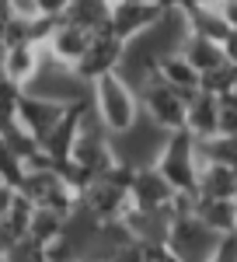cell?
I'll use <instances>...</instances> for the list:
<instances>
[{
	"label": "cell",
	"mask_w": 237,
	"mask_h": 262,
	"mask_svg": "<svg viewBox=\"0 0 237 262\" xmlns=\"http://www.w3.org/2000/svg\"><path fill=\"white\" fill-rule=\"evenodd\" d=\"M91 112L98 116V122L112 137L115 133H126L129 126H136V119L143 116L136 88L126 81L118 70L115 74H105L98 81H91Z\"/></svg>",
	"instance_id": "6da1fadb"
},
{
	"label": "cell",
	"mask_w": 237,
	"mask_h": 262,
	"mask_svg": "<svg viewBox=\"0 0 237 262\" xmlns=\"http://www.w3.org/2000/svg\"><path fill=\"white\" fill-rule=\"evenodd\" d=\"M154 164L160 168V175L175 185V192H192V196H196L202 154H199V140L188 129H171Z\"/></svg>",
	"instance_id": "7a4b0ae2"
},
{
	"label": "cell",
	"mask_w": 237,
	"mask_h": 262,
	"mask_svg": "<svg viewBox=\"0 0 237 262\" xmlns=\"http://www.w3.org/2000/svg\"><path fill=\"white\" fill-rule=\"evenodd\" d=\"M217 242H220V234L196 217V206H192V210H181V213H171L164 245H168L181 262H209Z\"/></svg>",
	"instance_id": "3957f363"
},
{
	"label": "cell",
	"mask_w": 237,
	"mask_h": 262,
	"mask_svg": "<svg viewBox=\"0 0 237 262\" xmlns=\"http://www.w3.org/2000/svg\"><path fill=\"white\" fill-rule=\"evenodd\" d=\"M139 95V108H143V116L150 122H157L160 129H181L185 126V95L178 91V88H171V84L164 81V77H150V81H143L136 88Z\"/></svg>",
	"instance_id": "277c9868"
},
{
	"label": "cell",
	"mask_w": 237,
	"mask_h": 262,
	"mask_svg": "<svg viewBox=\"0 0 237 262\" xmlns=\"http://www.w3.org/2000/svg\"><path fill=\"white\" fill-rule=\"evenodd\" d=\"M122 53H126V42L115 39V35L105 28V32H98V35H91L84 56H80L77 67H74V74H77L80 81H87V84L105 77V74H115L118 63H122Z\"/></svg>",
	"instance_id": "5b68a950"
},
{
	"label": "cell",
	"mask_w": 237,
	"mask_h": 262,
	"mask_svg": "<svg viewBox=\"0 0 237 262\" xmlns=\"http://www.w3.org/2000/svg\"><path fill=\"white\" fill-rule=\"evenodd\" d=\"M175 185L160 175L157 164H143L133 171V179H129V203L136 206V210H150V213H157V210H168L171 213V203H175Z\"/></svg>",
	"instance_id": "8992f818"
},
{
	"label": "cell",
	"mask_w": 237,
	"mask_h": 262,
	"mask_svg": "<svg viewBox=\"0 0 237 262\" xmlns=\"http://www.w3.org/2000/svg\"><path fill=\"white\" fill-rule=\"evenodd\" d=\"M160 14H164V7H157L154 0H115L112 18H108V32L122 42H133L150 25H157Z\"/></svg>",
	"instance_id": "52a82bcc"
},
{
	"label": "cell",
	"mask_w": 237,
	"mask_h": 262,
	"mask_svg": "<svg viewBox=\"0 0 237 262\" xmlns=\"http://www.w3.org/2000/svg\"><path fill=\"white\" fill-rule=\"evenodd\" d=\"M70 112V105L66 101H53V98H42V95H32V91H21L18 98V112H14V119L42 143V137L56 126L63 116Z\"/></svg>",
	"instance_id": "ba28073f"
},
{
	"label": "cell",
	"mask_w": 237,
	"mask_h": 262,
	"mask_svg": "<svg viewBox=\"0 0 237 262\" xmlns=\"http://www.w3.org/2000/svg\"><path fill=\"white\" fill-rule=\"evenodd\" d=\"M87 42H91V32H84L80 25H74V21H66V18H56L53 32L42 42V49H45L49 60L63 63V67H77V60L87 49Z\"/></svg>",
	"instance_id": "9c48e42d"
},
{
	"label": "cell",
	"mask_w": 237,
	"mask_h": 262,
	"mask_svg": "<svg viewBox=\"0 0 237 262\" xmlns=\"http://www.w3.org/2000/svg\"><path fill=\"white\" fill-rule=\"evenodd\" d=\"M42 60H45V49L39 42H18V46H4L0 53V70H4V81L18 84L21 91L35 81Z\"/></svg>",
	"instance_id": "30bf717a"
},
{
	"label": "cell",
	"mask_w": 237,
	"mask_h": 262,
	"mask_svg": "<svg viewBox=\"0 0 237 262\" xmlns=\"http://www.w3.org/2000/svg\"><path fill=\"white\" fill-rule=\"evenodd\" d=\"M196 140H209L220 133V95L217 91H206L199 88L196 95H188L185 101V126Z\"/></svg>",
	"instance_id": "8fae6325"
},
{
	"label": "cell",
	"mask_w": 237,
	"mask_h": 262,
	"mask_svg": "<svg viewBox=\"0 0 237 262\" xmlns=\"http://www.w3.org/2000/svg\"><path fill=\"white\" fill-rule=\"evenodd\" d=\"M181 56L192 63L202 77L213 74V70H220V67H227V53H223V46H220L217 39L196 35V32L185 35V42H181Z\"/></svg>",
	"instance_id": "7c38bea8"
},
{
	"label": "cell",
	"mask_w": 237,
	"mask_h": 262,
	"mask_svg": "<svg viewBox=\"0 0 237 262\" xmlns=\"http://www.w3.org/2000/svg\"><path fill=\"white\" fill-rule=\"evenodd\" d=\"M237 189V168L220 161H202L196 182V196H217V200H234Z\"/></svg>",
	"instance_id": "4fadbf2b"
},
{
	"label": "cell",
	"mask_w": 237,
	"mask_h": 262,
	"mask_svg": "<svg viewBox=\"0 0 237 262\" xmlns=\"http://www.w3.org/2000/svg\"><path fill=\"white\" fill-rule=\"evenodd\" d=\"M157 77H164V81L171 84V88H178L185 98H188V95H196L199 88H202V74H199L196 67H192V63L181 56V49L168 53V56L157 63Z\"/></svg>",
	"instance_id": "5bb4252c"
},
{
	"label": "cell",
	"mask_w": 237,
	"mask_h": 262,
	"mask_svg": "<svg viewBox=\"0 0 237 262\" xmlns=\"http://www.w3.org/2000/svg\"><path fill=\"white\" fill-rule=\"evenodd\" d=\"M196 217L217 234H230L237 231V203L217 200V196H196Z\"/></svg>",
	"instance_id": "9a60e30c"
},
{
	"label": "cell",
	"mask_w": 237,
	"mask_h": 262,
	"mask_svg": "<svg viewBox=\"0 0 237 262\" xmlns=\"http://www.w3.org/2000/svg\"><path fill=\"white\" fill-rule=\"evenodd\" d=\"M63 18L80 25L84 32L98 35L108 28V18H112V0H70V7L63 11Z\"/></svg>",
	"instance_id": "2e32d148"
},
{
	"label": "cell",
	"mask_w": 237,
	"mask_h": 262,
	"mask_svg": "<svg viewBox=\"0 0 237 262\" xmlns=\"http://www.w3.org/2000/svg\"><path fill=\"white\" fill-rule=\"evenodd\" d=\"M185 18H188V32L206 35V39H223L230 32V25L223 21L220 7H202V4H185Z\"/></svg>",
	"instance_id": "e0dca14e"
},
{
	"label": "cell",
	"mask_w": 237,
	"mask_h": 262,
	"mask_svg": "<svg viewBox=\"0 0 237 262\" xmlns=\"http://www.w3.org/2000/svg\"><path fill=\"white\" fill-rule=\"evenodd\" d=\"M63 224H66V213L49 210V206H35L32 210V224H28V242H35L39 248L56 242L59 234H63Z\"/></svg>",
	"instance_id": "ac0fdd59"
},
{
	"label": "cell",
	"mask_w": 237,
	"mask_h": 262,
	"mask_svg": "<svg viewBox=\"0 0 237 262\" xmlns=\"http://www.w3.org/2000/svg\"><path fill=\"white\" fill-rule=\"evenodd\" d=\"M32 210H35V203H28L21 192H14V203H11V210L4 213V221L0 227L7 231V238L11 242H25L28 238V224H32Z\"/></svg>",
	"instance_id": "d6986e66"
},
{
	"label": "cell",
	"mask_w": 237,
	"mask_h": 262,
	"mask_svg": "<svg viewBox=\"0 0 237 262\" xmlns=\"http://www.w3.org/2000/svg\"><path fill=\"white\" fill-rule=\"evenodd\" d=\"M199 154L202 161H220L237 168V133H217L209 140H199Z\"/></svg>",
	"instance_id": "ffe728a7"
},
{
	"label": "cell",
	"mask_w": 237,
	"mask_h": 262,
	"mask_svg": "<svg viewBox=\"0 0 237 262\" xmlns=\"http://www.w3.org/2000/svg\"><path fill=\"white\" fill-rule=\"evenodd\" d=\"M21 179H25V158L14 147H7V143L0 140V182H7V185L18 189Z\"/></svg>",
	"instance_id": "44dd1931"
},
{
	"label": "cell",
	"mask_w": 237,
	"mask_h": 262,
	"mask_svg": "<svg viewBox=\"0 0 237 262\" xmlns=\"http://www.w3.org/2000/svg\"><path fill=\"white\" fill-rule=\"evenodd\" d=\"M105 262H150V248L136 238H129V242H122L118 248H112Z\"/></svg>",
	"instance_id": "7402d4cb"
},
{
	"label": "cell",
	"mask_w": 237,
	"mask_h": 262,
	"mask_svg": "<svg viewBox=\"0 0 237 262\" xmlns=\"http://www.w3.org/2000/svg\"><path fill=\"white\" fill-rule=\"evenodd\" d=\"M220 133H237V98L230 91L220 95Z\"/></svg>",
	"instance_id": "603a6c76"
},
{
	"label": "cell",
	"mask_w": 237,
	"mask_h": 262,
	"mask_svg": "<svg viewBox=\"0 0 237 262\" xmlns=\"http://www.w3.org/2000/svg\"><path fill=\"white\" fill-rule=\"evenodd\" d=\"M209 262H237V231L220 234V242H217V248H213Z\"/></svg>",
	"instance_id": "cb8c5ba5"
},
{
	"label": "cell",
	"mask_w": 237,
	"mask_h": 262,
	"mask_svg": "<svg viewBox=\"0 0 237 262\" xmlns=\"http://www.w3.org/2000/svg\"><path fill=\"white\" fill-rule=\"evenodd\" d=\"M66 7H70V0H35V11L45 18H63Z\"/></svg>",
	"instance_id": "d4e9b609"
},
{
	"label": "cell",
	"mask_w": 237,
	"mask_h": 262,
	"mask_svg": "<svg viewBox=\"0 0 237 262\" xmlns=\"http://www.w3.org/2000/svg\"><path fill=\"white\" fill-rule=\"evenodd\" d=\"M220 46H223V53H227V63L237 67V28H230V32L220 39Z\"/></svg>",
	"instance_id": "484cf974"
},
{
	"label": "cell",
	"mask_w": 237,
	"mask_h": 262,
	"mask_svg": "<svg viewBox=\"0 0 237 262\" xmlns=\"http://www.w3.org/2000/svg\"><path fill=\"white\" fill-rule=\"evenodd\" d=\"M14 185H7V182H0V221H4V213L11 210V203H14Z\"/></svg>",
	"instance_id": "4316f807"
},
{
	"label": "cell",
	"mask_w": 237,
	"mask_h": 262,
	"mask_svg": "<svg viewBox=\"0 0 237 262\" xmlns=\"http://www.w3.org/2000/svg\"><path fill=\"white\" fill-rule=\"evenodd\" d=\"M220 14H223V21H227L230 28H237V0H223V4H220Z\"/></svg>",
	"instance_id": "83f0119b"
},
{
	"label": "cell",
	"mask_w": 237,
	"mask_h": 262,
	"mask_svg": "<svg viewBox=\"0 0 237 262\" xmlns=\"http://www.w3.org/2000/svg\"><path fill=\"white\" fill-rule=\"evenodd\" d=\"M11 14H14V11H11V0H0V21H7Z\"/></svg>",
	"instance_id": "f1b7e54d"
},
{
	"label": "cell",
	"mask_w": 237,
	"mask_h": 262,
	"mask_svg": "<svg viewBox=\"0 0 237 262\" xmlns=\"http://www.w3.org/2000/svg\"><path fill=\"white\" fill-rule=\"evenodd\" d=\"M185 4H202V7H220L223 0H185Z\"/></svg>",
	"instance_id": "f546056e"
},
{
	"label": "cell",
	"mask_w": 237,
	"mask_h": 262,
	"mask_svg": "<svg viewBox=\"0 0 237 262\" xmlns=\"http://www.w3.org/2000/svg\"><path fill=\"white\" fill-rule=\"evenodd\" d=\"M230 95H234V98H237V84H234V91H230Z\"/></svg>",
	"instance_id": "4dcf8cb0"
},
{
	"label": "cell",
	"mask_w": 237,
	"mask_h": 262,
	"mask_svg": "<svg viewBox=\"0 0 237 262\" xmlns=\"http://www.w3.org/2000/svg\"><path fill=\"white\" fill-rule=\"evenodd\" d=\"M234 203H237V189H234Z\"/></svg>",
	"instance_id": "1f68e13d"
},
{
	"label": "cell",
	"mask_w": 237,
	"mask_h": 262,
	"mask_svg": "<svg viewBox=\"0 0 237 262\" xmlns=\"http://www.w3.org/2000/svg\"><path fill=\"white\" fill-rule=\"evenodd\" d=\"M112 4H115V0H112Z\"/></svg>",
	"instance_id": "d6a6232c"
}]
</instances>
